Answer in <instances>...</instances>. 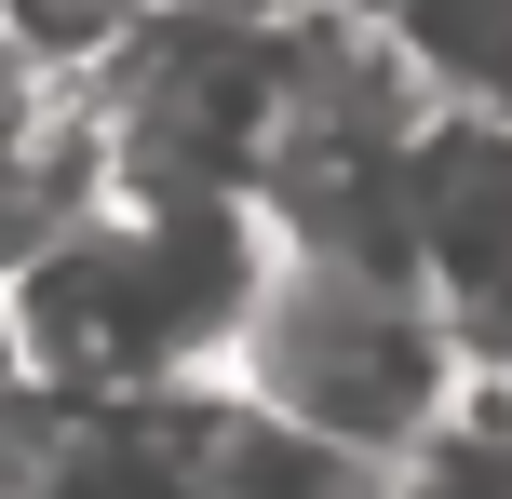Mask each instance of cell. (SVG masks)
Returning a JSON list of instances; mask_svg holds the SVG:
<instances>
[{"label": "cell", "instance_id": "obj_1", "mask_svg": "<svg viewBox=\"0 0 512 499\" xmlns=\"http://www.w3.org/2000/svg\"><path fill=\"white\" fill-rule=\"evenodd\" d=\"M270 270V216L243 189H122L0 270V324L41 405H135L230 365V324Z\"/></svg>", "mask_w": 512, "mask_h": 499}, {"label": "cell", "instance_id": "obj_2", "mask_svg": "<svg viewBox=\"0 0 512 499\" xmlns=\"http://www.w3.org/2000/svg\"><path fill=\"white\" fill-rule=\"evenodd\" d=\"M459 365L472 351L445 338V311L405 270L310 257V243H270V270H256V297L230 324V392L270 405V419H297L310 446L364 459V473H391V459L445 419Z\"/></svg>", "mask_w": 512, "mask_h": 499}, {"label": "cell", "instance_id": "obj_3", "mask_svg": "<svg viewBox=\"0 0 512 499\" xmlns=\"http://www.w3.org/2000/svg\"><path fill=\"white\" fill-rule=\"evenodd\" d=\"M391 230L405 284L445 311V338L512 365V108L432 95L391 149Z\"/></svg>", "mask_w": 512, "mask_h": 499}, {"label": "cell", "instance_id": "obj_4", "mask_svg": "<svg viewBox=\"0 0 512 499\" xmlns=\"http://www.w3.org/2000/svg\"><path fill=\"white\" fill-rule=\"evenodd\" d=\"M14 499H216L203 473V378L135 405H54Z\"/></svg>", "mask_w": 512, "mask_h": 499}, {"label": "cell", "instance_id": "obj_5", "mask_svg": "<svg viewBox=\"0 0 512 499\" xmlns=\"http://www.w3.org/2000/svg\"><path fill=\"white\" fill-rule=\"evenodd\" d=\"M351 14L391 41V68H405L418 95L512 108V0H351Z\"/></svg>", "mask_w": 512, "mask_h": 499}, {"label": "cell", "instance_id": "obj_6", "mask_svg": "<svg viewBox=\"0 0 512 499\" xmlns=\"http://www.w3.org/2000/svg\"><path fill=\"white\" fill-rule=\"evenodd\" d=\"M378 486H391V499H512V365L472 351L459 392H445V419L418 432Z\"/></svg>", "mask_w": 512, "mask_h": 499}, {"label": "cell", "instance_id": "obj_7", "mask_svg": "<svg viewBox=\"0 0 512 499\" xmlns=\"http://www.w3.org/2000/svg\"><path fill=\"white\" fill-rule=\"evenodd\" d=\"M135 14L149 0H0V54L14 68H108Z\"/></svg>", "mask_w": 512, "mask_h": 499}]
</instances>
